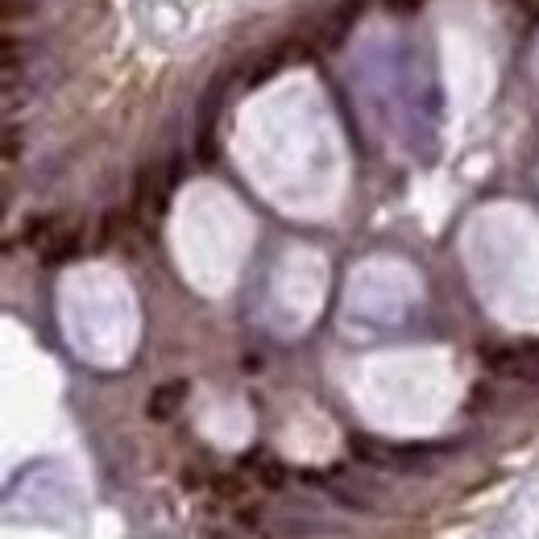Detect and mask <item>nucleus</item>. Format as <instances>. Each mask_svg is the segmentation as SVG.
<instances>
[{"label":"nucleus","mask_w":539,"mask_h":539,"mask_svg":"<svg viewBox=\"0 0 539 539\" xmlns=\"http://www.w3.org/2000/svg\"><path fill=\"white\" fill-rule=\"evenodd\" d=\"M183 395H187V382H166L163 390H153V398H150V415H153V419H171V415H174V407L183 403Z\"/></svg>","instance_id":"nucleus-3"},{"label":"nucleus","mask_w":539,"mask_h":539,"mask_svg":"<svg viewBox=\"0 0 539 539\" xmlns=\"http://www.w3.org/2000/svg\"><path fill=\"white\" fill-rule=\"evenodd\" d=\"M361 17V0H345L340 9L332 13V21H328V30H324V46H340L348 33V25Z\"/></svg>","instance_id":"nucleus-2"},{"label":"nucleus","mask_w":539,"mask_h":539,"mask_svg":"<svg viewBox=\"0 0 539 539\" xmlns=\"http://www.w3.org/2000/svg\"><path fill=\"white\" fill-rule=\"evenodd\" d=\"M423 0H386V9H398V13H407V9H419Z\"/></svg>","instance_id":"nucleus-4"},{"label":"nucleus","mask_w":539,"mask_h":539,"mask_svg":"<svg viewBox=\"0 0 539 539\" xmlns=\"http://www.w3.org/2000/svg\"><path fill=\"white\" fill-rule=\"evenodd\" d=\"M224 92H228V75H216L212 88L204 92V100H200V158H212V129H216V112H220L224 104Z\"/></svg>","instance_id":"nucleus-1"}]
</instances>
